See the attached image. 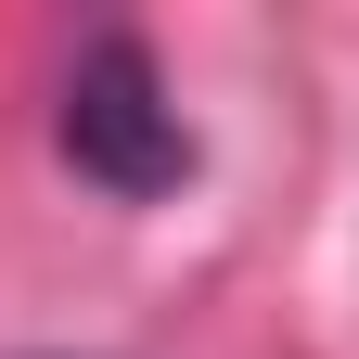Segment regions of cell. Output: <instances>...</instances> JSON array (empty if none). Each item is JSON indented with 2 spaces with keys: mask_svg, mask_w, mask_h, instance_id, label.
<instances>
[{
  "mask_svg": "<svg viewBox=\"0 0 359 359\" xmlns=\"http://www.w3.org/2000/svg\"><path fill=\"white\" fill-rule=\"evenodd\" d=\"M52 142H65V167L90 180V193H116V205H154V193L193 180V116H180L167 65H154L128 26L77 39L65 103H52Z\"/></svg>",
  "mask_w": 359,
  "mask_h": 359,
  "instance_id": "1",
  "label": "cell"
}]
</instances>
